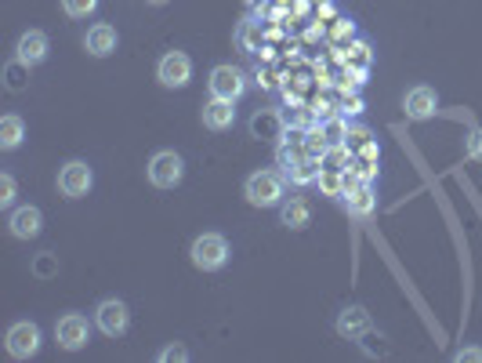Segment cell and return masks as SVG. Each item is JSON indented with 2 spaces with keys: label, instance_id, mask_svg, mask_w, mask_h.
Wrapping results in <instances>:
<instances>
[{
  "label": "cell",
  "instance_id": "cell-1",
  "mask_svg": "<svg viewBox=\"0 0 482 363\" xmlns=\"http://www.w3.org/2000/svg\"><path fill=\"white\" fill-rule=\"evenodd\" d=\"M243 197L250 207H279L286 197V178L279 171H254L243 182Z\"/></svg>",
  "mask_w": 482,
  "mask_h": 363
},
{
  "label": "cell",
  "instance_id": "cell-2",
  "mask_svg": "<svg viewBox=\"0 0 482 363\" xmlns=\"http://www.w3.org/2000/svg\"><path fill=\"white\" fill-rule=\"evenodd\" d=\"M229 240L222 237V233H200L196 240H193V247H189V258H193V266L196 269H204V273H218V269H226L229 266Z\"/></svg>",
  "mask_w": 482,
  "mask_h": 363
},
{
  "label": "cell",
  "instance_id": "cell-3",
  "mask_svg": "<svg viewBox=\"0 0 482 363\" xmlns=\"http://www.w3.org/2000/svg\"><path fill=\"white\" fill-rule=\"evenodd\" d=\"M4 349L11 360H33L40 353V328L33 320H18L4 335Z\"/></svg>",
  "mask_w": 482,
  "mask_h": 363
},
{
  "label": "cell",
  "instance_id": "cell-4",
  "mask_svg": "<svg viewBox=\"0 0 482 363\" xmlns=\"http://www.w3.org/2000/svg\"><path fill=\"white\" fill-rule=\"evenodd\" d=\"M207 87H211V98H226V102H240L246 95V73L240 66L226 62V66H215L211 76H207Z\"/></svg>",
  "mask_w": 482,
  "mask_h": 363
},
{
  "label": "cell",
  "instance_id": "cell-5",
  "mask_svg": "<svg viewBox=\"0 0 482 363\" xmlns=\"http://www.w3.org/2000/svg\"><path fill=\"white\" fill-rule=\"evenodd\" d=\"M146 175H149V182H153L156 189H175V186L186 178V160H182L175 149H160V153L149 160Z\"/></svg>",
  "mask_w": 482,
  "mask_h": 363
},
{
  "label": "cell",
  "instance_id": "cell-6",
  "mask_svg": "<svg viewBox=\"0 0 482 363\" xmlns=\"http://www.w3.org/2000/svg\"><path fill=\"white\" fill-rule=\"evenodd\" d=\"M91 186H95V171L87 167V160H69V164H62V171H58V193H62L65 200L87 197Z\"/></svg>",
  "mask_w": 482,
  "mask_h": 363
},
{
  "label": "cell",
  "instance_id": "cell-7",
  "mask_svg": "<svg viewBox=\"0 0 482 363\" xmlns=\"http://www.w3.org/2000/svg\"><path fill=\"white\" fill-rule=\"evenodd\" d=\"M55 342L65 349V353H80L87 342H91V324L84 313H65L58 317L55 324Z\"/></svg>",
  "mask_w": 482,
  "mask_h": 363
},
{
  "label": "cell",
  "instance_id": "cell-8",
  "mask_svg": "<svg viewBox=\"0 0 482 363\" xmlns=\"http://www.w3.org/2000/svg\"><path fill=\"white\" fill-rule=\"evenodd\" d=\"M95 328L105 335V338H120L127 328H131V313L120 298H102L95 306Z\"/></svg>",
  "mask_w": 482,
  "mask_h": 363
},
{
  "label": "cell",
  "instance_id": "cell-9",
  "mask_svg": "<svg viewBox=\"0 0 482 363\" xmlns=\"http://www.w3.org/2000/svg\"><path fill=\"white\" fill-rule=\"evenodd\" d=\"M156 80H160L164 87H171V91L186 87V84L193 80V58H189L186 51H167V55L156 62Z\"/></svg>",
  "mask_w": 482,
  "mask_h": 363
},
{
  "label": "cell",
  "instance_id": "cell-10",
  "mask_svg": "<svg viewBox=\"0 0 482 363\" xmlns=\"http://www.w3.org/2000/svg\"><path fill=\"white\" fill-rule=\"evenodd\" d=\"M250 138H257V142H283L286 138V116L279 109H257L250 116Z\"/></svg>",
  "mask_w": 482,
  "mask_h": 363
},
{
  "label": "cell",
  "instance_id": "cell-11",
  "mask_svg": "<svg viewBox=\"0 0 482 363\" xmlns=\"http://www.w3.org/2000/svg\"><path fill=\"white\" fill-rule=\"evenodd\" d=\"M341 204H345V211H348L352 218L367 222V218H374V211H377V193H374L370 182H356V186L341 197Z\"/></svg>",
  "mask_w": 482,
  "mask_h": 363
},
{
  "label": "cell",
  "instance_id": "cell-12",
  "mask_svg": "<svg viewBox=\"0 0 482 363\" xmlns=\"http://www.w3.org/2000/svg\"><path fill=\"white\" fill-rule=\"evenodd\" d=\"M337 335L341 338H348V342H359V338H367L370 335V328H374V320H370V313L363 309V306H345L341 313H337Z\"/></svg>",
  "mask_w": 482,
  "mask_h": 363
},
{
  "label": "cell",
  "instance_id": "cell-13",
  "mask_svg": "<svg viewBox=\"0 0 482 363\" xmlns=\"http://www.w3.org/2000/svg\"><path fill=\"white\" fill-rule=\"evenodd\" d=\"M436 109H439V98H436V91L425 87V84H421V87H410L407 98H403V113H407V120H432Z\"/></svg>",
  "mask_w": 482,
  "mask_h": 363
},
{
  "label": "cell",
  "instance_id": "cell-14",
  "mask_svg": "<svg viewBox=\"0 0 482 363\" xmlns=\"http://www.w3.org/2000/svg\"><path fill=\"white\" fill-rule=\"evenodd\" d=\"M7 229H11L15 240H33V237H40V229H44V215H40V207H33V204L15 207L11 218H7Z\"/></svg>",
  "mask_w": 482,
  "mask_h": 363
},
{
  "label": "cell",
  "instance_id": "cell-15",
  "mask_svg": "<svg viewBox=\"0 0 482 363\" xmlns=\"http://www.w3.org/2000/svg\"><path fill=\"white\" fill-rule=\"evenodd\" d=\"M116 44H120V36H116V29H113L109 22H95V25L84 33V51L95 55V58H109V55L116 51Z\"/></svg>",
  "mask_w": 482,
  "mask_h": 363
},
{
  "label": "cell",
  "instance_id": "cell-16",
  "mask_svg": "<svg viewBox=\"0 0 482 363\" xmlns=\"http://www.w3.org/2000/svg\"><path fill=\"white\" fill-rule=\"evenodd\" d=\"M15 58L22 62V66H40L44 58H47V36L40 33V29H29V33H22L18 36V44H15Z\"/></svg>",
  "mask_w": 482,
  "mask_h": 363
},
{
  "label": "cell",
  "instance_id": "cell-17",
  "mask_svg": "<svg viewBox=\"0 0 482 363\" xmlns=\"http://www.w3.org/2000/svg\"><path fill=\"white\" fill-rule=\"evenodd\" d=\"M236 102H226V98H211L204 106V127L207 131H229L236 124Z\"/></svg>",
  "mask_w": 482,
  "mask_h": 363
},
{
  "label": "cell",
  "instance_id": "cell-18",
  "mask_svg": "<svg viewBox=\"0 0 482 363\" xmlns=\"http://www.w3.org/2000/svg\"><path fill=\"white\" fill-rule=\"evenodd\" d=\"M279 222H283L286 229H294V233L308 229V226H312V207H308V200H301V197L283 200V204H279Z\"/></svg>",
  "mask_w": 482,
  "mask_h": 363
},
{
  "label": "cell",
  "instance_id": "cell-19",
  "mask_svg": "<svg viewBox=\"0 0 482 363\" xmlns=\"http://www.w3.org/2000/svg\"><path fill=\"white\" fill-rule=\"evenodd\" d=\"M22 138H25V124H22V116L18 113H7V116H0V149H18L22 146Z\"/></svg>",
  "mask_w": 482,
  "mask_h": 363
},
{
  "label": "cell",
  "instance_id": "cell-20",
  "mask_svg": "<svg viewBox=\"0 0 482 363\" xmlns=\"http://www.w3.org/2000/svg\"><path fill=\"white\" fill-rule=\"evenodd\" d=\"M236 47L246 51V55H257L261 51V22L243 18L240 25H236Z\"/></svg>",
  "mask_w": 482,
  "mask_h": 363
},
{
  "label": "cell",
  "instance_id": "cell-21",
  "mask_svg": "<svg viewBox=\"0 0 482 363\" xmlns=\"http://www.w3.org/2000/svg\"><path fill=\"white\" fill-rule=\"evenodd\" d=\"M316 186H319V193H323V197H330V200H341V197L348 193V182H345V175H341V171H323V167H319Z\"/></svg>",
  "mask_w": 482,
  "mask_h": 363
},
{
  "label": "cell",
  "instance_id": "cell-22",
  "mask_svg": "<svg viewBox=\"0 0 482 363\" xmlns=\"http://www.w3.org/2000/svg\"><path fill=\"white\" fill-rule=\"evenodd\" d=\"M348 164H352V153H348V146H326L323 149V156H319V167L323 171H348Z\"/></svg>",
  "mask_w": 482,
  "mask_h": 363
},
{
  "label": "cell",
  "instance_id": "cell-23",
  "mask_svg": "<svg viewBox=\"0 0 482 363\" xmlns=\"http://www.w3.org/2000/svg\"><path fill=\"white\" fill-rule=\"evenodd\" d=\"M319 135H323L326 146H345L348 120H345V116H326V120H319Z\"/></svg>",
  "mask_w": 482,
  "mask_h": 363
},
{
  "label": "cell",
  "instance_id": "cell-24",
  "mask_svg": "<svg viewBox=\"0 0 482 363\" xmlns=\"http://www.w3.org/2000/svg\"><path fill=\"white\" fill-rule=\"evenodd\" d=\"M356 40V22L352 18H334V25H330V44L334 47H345V44H352Z\"/></svg>",
  "mask_w": 482,
  "mask_h": 363
},
{
  "label": "cell",
  "instance_id": "cell-25",
  "mask_svg": "<svg viewBox=\"0 0 482 363\" xmlns=\"http://www.w3.org/2000/svg\"><path fill=\"white\" fill-rule=\"evenodd\" d=\"M370 142H374V135H370L367 127H348V135H345V146H348V153H352V156H359Z\"/></svg>",
  "mask_w": 482,
  "mask_h": 363
},
{
  "label": "cell",
  "instance_id": "cell-26",
  "mask_svg": "<svg viewBox=\"0 0 482 363\" xmlns=\"http://www.w3.org/2000/svg\"><path fill=\"white\" fill-rule=\"evenodd\" d=\"M62 11L69 18H87V15L98 11V0H62Z\"/></svg>",
  "mask_w": 482,
  "mask_h": 363
},
{
  "label": "cell",
  "instance_id": "cell-27",
  "mask_svg": "<svg viewBox=\"0 0 482 363\" xmlns=\"http://www.w3.org/2000/svg\"><path fill=\"white\" fill-rule=\"evenodd\" d=\"M29 66H22L18 58H11L7 62V69H4V80H7V91H22L25 87V80H22V73H25Z\"/></svg>",
  "mask_w": 482,
  "mask_h": 363
},
{
  "label": "cell",
  "instance_id": "cell-28",
  "mask_svg": "<svg viewBox=\"0 0 482 363\" xmlns=\"http://www.w3.org/2000/svg\"><path fill=\"white\" fill-rule=\"evenodd\" d=\"M156 360L160 363H186L189 360V349H186L182 342H175V346H164V349L156 353Z\"/></svg>",
  "mask_w": 482,
  "mask_h": 363
},
{
  "label": "cell",
  "instance_id": "cell-29",
  "mask_svg": "<svg viewBox=\"0 0 482 363\" xmlns=\"http://www.w3.org/2000/svg\"><path fill=\"white\" fill-rule=\"evenodd\" d=\"M33 273H36L40 280H47V277H55V273H58V262H55V255H47V251H44V255H40V258L33 262Z\"/></svg>",
  "mask_w": 482,
  "mask_h": 363
},
{
  "label": "cell",
  "instance_id": "cell-30",
  "mask_svg": "<svg viewBox=\"0 0 482 363\" xmlns=\"http://www.w3.org/2000/svg\"><path fill=\"white\" fill-rule=\"evenodd\" d=\"M465 153H468L472 160H479L482 164V127L468 131V138H465Z\"/></svg>",
  "mask_w": 482,
  "mask_h": 363
},
{
  "label": "cell",
  "instance_id": "cell-31",
  "mask_svg": "<svg viewBox=\"0 0 482 363\" xmlns=\"http://www.w3.org/2000/svg\"><path fill=\"white\" fill-rule=\"evenodd\" d=\"M11 204H15V178L0 175V207H11Z\"/></svg>",
  "mask_w": 482,
  "mask_h": 363
},
{
  "label": "cell",
  "instance_id": "cell-32",
  "mask_svg": "<svg viewBox=\"0 0 482 363\" xmlns=\"http://www.w3.org/2000/svg\"><path fill=\"white\" fill-rule=\"evenodd\" d=\"M341 109H345L348 116H359V113H363V98H359V95H348V98L341 102Z\"/></svg>",
  "mask_w": 482,
  "mask_h": 363
},
{
  "label": "cell",
  "instance_id": "cell-33",
  "mask_svg": "<svg viewBox=\"0 0 482 363\" xmlns=\"http://www.w3.org/2000/svg\"><path fill=\"white\" fill-rule=\"evenodd\" d=\"M454 360L457 363H482V349H476V346H472V349H461Z\"/></svg>",
  "mask_w": 482,
  "mask_h": 363
},
{
  "label": "cell",
  "instance_id": "cell-34",
  "mask_svg": "<svg viewBox=\"0 0 482 363\" xmlns=\"http://www.w3.org/2000/svg\"><path fill=\"white\" fill-rule=\"evenodd\" d=\"M257 84L261 87H276V73L272 69H257Z\"/></svg>",
  "mask_w": 482,
  "mask_h": 363
},
{
  "label": "cell",
  "instance_id": "cell-35",
  "mask_svg": "<svg viewBox=\"0 0 482 363\" xmlns=\"http://www.w3.org/2000/svg\"><path fill=\"white\" fill-rule=\"evenodd\" d=\"M312 4H316L319 18H330V15H334V0H312Z\"/></svg>",
  "mask_w": 482,
  "mask_h": 363
},
{
  "label": "cell",
  "instance_id": "cell-36",
  "mask_svg": "<svg viewBox=\"0 0 482 363\" xmlns=\"http://www.w3.org/2000/svg\"><path fill=\"white\" fill-rule=\"evenodd\" d=\"M243 4H246V7H250V11H261V7H265V4H268V0H243Z\"/></svg>",
  "mask_w": 482,
  "mask_h": 363
},
{
  "label": "cell",
  "instance_id": "cell-37",
  "mask_svg": "<svg viewBox=\"0 0 482 363\" xmlns=\"http://www.w3.org/2000/svg\"><path fill=\"white\" fill-rule=\"evenodd\" d=\"M146 4H153V7H164V4H171V0H146Z\"/></svg>",
  "mask_w": 482,
  "mask_h": 363
}]
</instances>
